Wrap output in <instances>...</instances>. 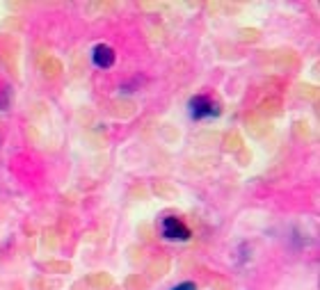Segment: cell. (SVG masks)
I'll list each match as a JSON object with an SVG mask.
<instances>
[{
    "label": "cell",
    "instance_id": "4",
    "mask_svg": "<svg viewBox=\"0 0 320 290\" xmlns=\"http://www.w3.org/2000/svg\"><path fill=\"white\" fill-rule=\"evenodd\" d=\"M172 290H197V286L192 281H183V284H176Z\"/></svg>",
    "mask_w": 320,
    "mask_h": 290
},
{
    "label": "cell",
    "instance_id": "2",
    "mask_svg": "<svg viewBox=\"0 0 320 290\" xmlns=\"http://www.w3.org/2000/svg\"><path fill=\"white\" fill-rule=\"evenodd\" d=\"M160 229H162L165 240H172V242H185V240H190V229L178 217H165L160 222Z\"/></svg>",
    "mask_w": 320,
    "mask_h": 290
},
{
    "label": "cell",
    "instance_id": "3",
    "mask_svg": "<svg viewBox=\"0 0 320 290\" xmlns=\"http://www.w3.org/2000/svg\"><path fill=\"white\" fill-rule=\"evenodd\" d=\"M92 62L99 69H110L114 64V48L107 46V44H96L92 48Z\"/></svg>",
    "mask_w": 320,
    "mask_h": 290
},
{
    "label": "cell",
    "instance_id": "1",
    "mask_svg": "<svg viewBox=\"0 0 320 290\" xmlns=\"http://www.w3.org/2000/svg\"><path fill=\"white\" fill-rule=\"evenodd\" d=\"M188 107L192 119H213L219 114L217 101H213L211 96H192Z\"/></svg>",
    "mask_w": 320,
    "mask_h": 290
}]
</instances>
